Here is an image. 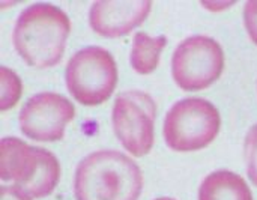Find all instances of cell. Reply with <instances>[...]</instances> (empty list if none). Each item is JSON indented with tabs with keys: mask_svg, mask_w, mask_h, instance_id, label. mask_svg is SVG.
<instances>
[{
	"mask_svg": "<svg viewBox=\"0 0 257 200\" xmlns=\"http://www.w3.org/2000/svg\"><path fill=\"white\" fill-rule=\"evenodd\" d=\"M224 68L221 45L203 35L182 41L172 57V74L176 84L188 92L202 90L215 83Z\"/></svg>",
	"mask_w": 257,
	"mask_h": 200,
	"instance_id": "7",
	"label": "cell"
},
{
	"mask_svg": "<svg viewBox=\"0 0 257 200\" xmlns=\"http://www.w3.org/2000/svg\"><path fill=\"white\" fill-rule=\"evenodd\" d=\"M152 8L146 0H101L89 11L92 30L102 38H120L139 27Z\"/></svg>",
	"mask_w": 257,
	"mask_h": 200,
	"instance_id": "9",
	"label": "cell"
},
{
	"mask_svg": "<svg viewBox=\"0 0 257 200\" xmlns=\"http://www.w3.org/2000/svg\"><path fill=\"white\" fill-rule=\"evenodd\" d=\"M21 80L9 68H0V109L3 112L12 109L21 96Z\"/></svg>",
	"mask_w": 257,
	"mask_h": 200,
	"instance_id": "12",
	"label": "cell"
},
{
	"mask_svg": "<svg viewBox=\"0 0 257 200\" xmlns=\"http://www.w3.org/2000/svg\"><path fill=\"white\" fill-rule=\"evenodd\" d=\"M233 3H211V2H202V6L203 8H208V9H211L212 12H218V11H221V9H224V8H229V6H232Z\"/></svg>",
	"mask_w": 257,
	"mask_h": 200,
	"instance_id": "16",
	"label": "cell"
},
{
	"mask_svg": "<svg viewBox=\"0 0 257 200\" xmlns=\"http://www.w3.org/2000/svg\"><path fill=\"white\" fill-rule=\"evenodd\" d=\"M244 154L247 161V173L251 182L257 187V124L250 128L245 137Z\"/></svg>",
	"mask_w": 257,
	"mask_h": 200,
	"instance_id": "13",
	"label": "cell"
},
{
	"mask_svg": "<svg viewBox=\"0 0 257 200\" xmlns=\"http://www.w3.org/2000/svg\"><path fill=\"white\" fill-rule=\"evenodd\" d=\"M244 23L250 39L257 45V0H250L244 6Z\"/></svg>",
	"mask_w": 257,
	"mask_h": 200,
	"instance_id": "14",
	"label": "cell"
},
{
	"mask_svg": "<svg viewBox=\"0 0 257 200\" xmlns=\"http://www.w3.org/2000/svg\"><path fill=\"white\" fill-rule=\"evenodd\" d=\"M155 200H175V199H170V197H160V199H155Z\"/></svg>",
	"mask_w": 257,
	"mask_h": 200,
	"instance_id": "17",
	"label": "cell"
},
{
	"mask_svg": "<svg viewBox=\"0 0 257 200\" xmlns=\"http://www.w3.org/2000/svg\"><path fill=\"white\" fill-rule=\"evenodd\" d=\"M66 87L75 101L93 107L105 103L117 84V66L111 53L102 47L77 51L66 65Z\"/></svg>",
	"mask_w": 257,
	"mask_h": 200,
	"instance_id": "5",
	"label": "cell"
},
{
	"mask_svg": "<svg viewBox=\"0 0 257 200\" xmlns=\"http://www.w3.org/2000/svg\"><path fill=\"white\" fill-rule=\"evenodd\" d=\"M75 107L63 95L42 92L33 95L21 109L20 128L35 142H57L63 139L66 125L74 119Z\"/></svg>",
	"mask_w": 257,
	"mask_h": 200,
	"instance_id": "8",
	"label": "cell"
},
{
	"mask_svg": "<svg viewBox=\"0 0 257 200\" xmlns=\"http://www.w3.org/2000/svg\"><path fill=\"white\" fill-rule=\"evenodd\" d=\"M0 178L27 199H42L57 187L60 164L56 155L44 148L30 146L17 137H3Z\"/></svg>",
	"mask_w": 257,
	"mask_h": 200,
	"instance_id": "3",
	"label": "cell"
},
{
	"mask_svg": "<svg viewBox=\"0 0 257 200\" xmlns=\"http://www.w3.org/2000/svg\"><path fill=\"white\" fill-rule=\"evenodd\" d=\"M199 200H253V194L242 176L229 170H217L200 184Z\"/></svg>",
	"mask_w": 257,
	"mask_h": 200,
	"instance_id": "10",
	"label": "cell"
},
{
	"mask_svg": "<svg viewBox=\"0 0 257 200\" xmlns=\"http://www.w3.org/2000/svg\"><path fill=\"white\" fill-rule=\"evenodd\" d=\"M166 44L167 39L164 36L152 38L145 32H137L134 35V42L130 54L133 69L142 75L152 74L160 63V57Z\"/></svg>",
	"mask_w": 257,
	"mask_h": 200,
	"instance_id": "11",
	"label": "cell"
},
{
	"mask_svg": "<svg viewBox=\"0 0 257 200\" xmlns=\"http://www.w3.org/2000/svg\"><path fill=\"white\" fill-rule=\"evenodd\" d=\"M140 167L119 151H96L80 161L74 178L77 200H139Z\"/></svg>",
	"mask_w": 257,
	"mask_h": 200,
	"instance_id": "2",
	"label": "cell"
},
{
	"mask_svg": "<svg viewBox=\"0 0 257 200\" xmlns=\"http://www.w3.org/2000/svg\"><path fill=\"white\" fill-rule=\"evenodd\" d=\"M221 118L217 107L203 98H185L173 104L164 119V140L178 152L199 151L218 136Z\"/></svg>",
	"mask_w": 257,
	"mask_h": 200,
	"instance_id": "4",
	"label": "cell"
},
{
	"mask_svg": "<svg viewBox=\"0 0 257 200\" xmlns=\"http://www.w3.org/2000/svg\"><path fill=\"white\" fill-rule=\"evenodd\" d=\"M157 104L143 90H126L117 95L113 106V130L120 145L133 157H145L155 142Z\"/></svg>",
	"mask_w": 257,
	"mask_h": 200,
	"instance_id": "6",
	"label": "cell"
},
{
	"mask_svg": "<svg viewBox=\"0 0 257 200\" xmlns=\"http://www.w3.org/2000/svg\"><path fill=\"white\" fill-rule=\"evenodd\" d=\"M69 32L71 21L60 8L50 3H35L20 14L12 41L27 65L51 68L62 60Z\"/></svg>",
	"mask_w": 257,
	"mask_h": 200,
	"instance_id": "1",
	"label": "cell"
},
{
	"mask_svg": "<svg viewBox=\"0 0 257 200\" xmlns=\"http://www.w3.org/2000/svg\"><path fill=\"white\" fill-rule=\"evenodd\" d=\"M0 193H2V200H30L23 196L21 193H18L17 190H14L12 187H8L5 184L0 188Z\"/></svg>",
	"mask_w": 257,
	"mask_h": 200,
	"instance_id": "15",
	"label": "cell"
}]
</instances>
